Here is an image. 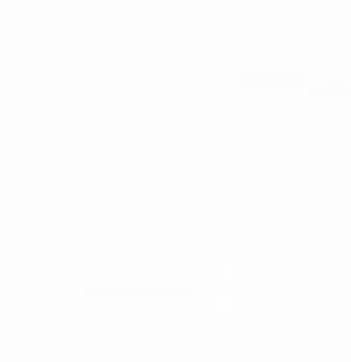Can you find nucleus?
Segmentation results:
<instances>
[]
</instances>
